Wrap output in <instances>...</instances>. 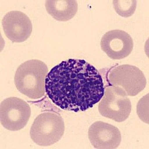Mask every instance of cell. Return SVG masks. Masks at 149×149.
Segmentation results:
<instances>
[{
	"mask_svg": "<svg viewBox=\"0 0 149 149\" xmlns=\"http://www.w3.org/2000/svg\"><path fill=\"white\" fill-rule=\"evenodd\" d=\"M45 90L48 97L60 108L86 111L100 102L104 84L95 66L84 60L69 59L48 73Z\"/></svg>",
	"mask_w": 149,
	"mask_h": 149,
	"instance_id": "obj_1",
	"label": "cell"
},
{
	"mask_svg": "<svg viewBox=\"0 0 149 149\" xmlns=\"http://www.w3.org/2000/svg\"><path fill=\"white\" fill-rule=\"evenodd\" d=\"M48 66L39 60H30L17 68L14 83L17 90L31 99L38 100L45 95Z\"/></svg>",
	"mask_w": 149,
	"mask_h": 149,
	"instance_id": "obj_2",
	"label": "cell"
},
{
	"mask_svg": "<svg viewBox=\"0 0 149 149\" xmlns=\"http://www.w3.org/2000/svg\"><path fill=\"white\" fill-rule=\"evenodd\" d=\"M65 125L61 114L46 111L36 117L30 130L33 142L40 146H49L63 137Z\"/></svg>",
	"mask_w": 149,
	"mask_h": 149,
	"instance_id": "obj_3",
	"label": "cell"
},
{
	"mask_svg": "<svg viewBox=\"0 0 149 149\" xmlns=\"http://www.w3.org/2000/svg\"><path fill=\"white\" fill-rule=\"evenodd\" d=\"M131 107V102L126 92L120 87L111 86L105 89L98 109L102 116L122 122L129 117Z\"/></svg>",
	"mask_w": 149,
	"mask_h": 149,
	"instance_id": "obj_4",
	"label": "cell"
},
{
	"mask_svg": "<svg viewBox=\"0 0 149 149\" xmlns=\"http://www.w3.org/2000/svg\"><path fill=\"white\" fill-rule=\"evenodd\" d=\"M110 86L123 89L129 96H135L146 88L147 81L144 73L133 65H117L107 73Z\"/></svg>",
	"mask_w": 149,
	"mask_h": 149,
	"instance_id": "obj_5",
	"label": "cell"
},
{
	"mask_svg": "<svg viewBox=\"0 0 149 149\" xmlns=\"http://www.w3.org/2000/svg\"><path fill=\"white\" fill-rule=\"evenodd\" d=\"M30 116V106L21 98L10 97L1 102L0 122L7 130L17 131L24 128Z\"/></svg>",
	"mask_w": 149,
	"mask_h": 149,
	"instance_id": "obj_6",
	"label": "cell"
},
{
	"mask_svg": "<svg viewBox=\"0 0 149 149\" xmlns=\"http://www.w3.org/2000/svg\"><path fill=\"white\" fill-rule=\"evenodd\" d=\"M101 47L110 58L121 60L127 58L133 51L134 41L125 31L111 30L103 35Z\"/></svg>",
	"mask_w": 149,
	"mask_h": 149,
	"instance_id": "obj_7",
	"label": "cell"
},
{
	"mask_svg": "<svg viewBox=\"0 0 149 149\" xmlns=\"http://www.w3.org/2000/svg\"><path fill=\"white\" fill-rule=\"evenodd\" d=\"M2 25L5 36L14 42L27 40L32 32V24L29 17L19 10H13L5 14Z\"/></svg>",
	"mask_w": 149,
	"mask_h": 149,
	"instance_id": "obj_8",
	"label": "cell"
},
{
	"mask_svg": "<svg viewBox=\"0 0 149 149\" xmlns=\"http://www.w3.org/2000/svg\"><path fill=\"white\" fill-rule=\"evenodd\" d=\"M88 136L92 146L96 149H115L122 141L120 130L102 121L95 122L89 128Z\"/></svg>",
	"mask_w": 149,
	"mask_h": 149,
	"instance_id": "obj_9",
	"label": "cell"
},
{
	"mask_svg": "<svg viewBox=\"0 0 149 149\" xmlns=\"http://www.w3.org/2000/svg\"><path fill=\"white\" fill-rule=\"evenodd\" d=\"M46 9L57 21L66 22L75 16L78 11V2L75 0H48Z\"/></svg>",
	"mask_w": 149,
	"mask_h": 149,
	"instance_id": "obj_10",
	"label": "cell"
},
{
	"mask_svg": "<svg viewBox=\"0 0 149 149\" xmlns=\"http://www.w3.org/2000/svg\"><path fill=\"white\" fill-rule=\"evenodd\" d=\"M114 10L122 17H130L136 9V0H113Z\"/></svg>",
	"mask_w": 149,
	"mask_h": 149,
	"instance_id": "obj_11",
	"label": "cell"
},
{
	"mask_svg": "<svg viewBox=\"0 0 149 149\" xmlns=\"http://www.w3.org/2000/svg\"><path fill=\"white\" fill-rule=\"evenodd\" d=\"M148 96L149 94H147L139 101L136 109L139 119L146 124H148Z\"/></svg>",
	"mask_w": 149,
	"mask_h": 149,
	"instance_id": "obj_12",
	"label": "cell"
}]
</instances>
